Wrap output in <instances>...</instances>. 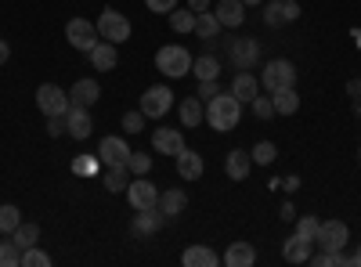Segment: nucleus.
I'll use <instances>...</instances> for the list:
<instances>
[{
  "label": "nucleus",
  "instance_id": "obj_17",
  "mask_svg": "<svg viewBox=\"0 0 361 267\" xmlns=\"http://www.w3.org/2000/svg\"><path fill=\"white\" fill-rule=\"evenodd\" d=\"M98 98H102V87H98V80H90V76H83V80H76L69 87V101L80 105V108H90Z\"/></svg>",
  "mask_w": 361,
  "mask_h": 267
},
{
  "label": "nucleus",
  "instance_id": "obj_43",
  "mask_svg": "<svg viewBox=\"0 0 361 267\" xmlns=\"http://www.w3.org/2000/svg\"><path fill=\"white\" fill-rule=\"evenodd\" d=\"M145 8L152 11V15H170L177 8V0H145Z\"/></svg>",
  "mask_w": 361,
  "mask_h": 267
},
{
  "label": "nucleus",
  "instance_id": "obj_1",
  "mask_svg": "<svg viewBox=\"0 0 361 267\" xmlns=\"http://www.w3.org/2000/svg\"><path fill=\"white\" fill-rule=\"evenodd\" d=\"M206 123L214 127L217 134H228L243 123V101H238L231 91H221L217 98L206 101Z\"/></svg>",
  "mask_w": 361,
  "mask_h": 267
},
{
  "label": "nucleus",
  "instance_id": "obj_8",
  "mask_svg": "<svg viewBox=\"0 0 361 267\" xmlns=\"http://www.w3.org/2000/svg\"><path fill=\"white\" fill-rule=\"evenodd\" d=\"M69 94L62 91V87H54V83H40L37 87V108L44 116H66L69 112Z\"/></svg>",
  "mask_w": 361,
  "mask_h": 267
},
{
  "label": "nucleus",
  "instance_id": "obj_3",
  "mask_svg": "<svg viewBox=\"0 0 361 267\" xmlns=\"http://www.w3.org/2000/svg\"><path fill=\"white\" fill-rule=\"evenodd\" d=\"M260 87L267 94L282 91V87H296V66L289 58H271L267 66H260Z\"/></svg>",
  "mask_w": 361,
  "mask_h": 267
},
{
  "label": "nucleus",
  "instance_id": "obj_49",
  "mask_svg": "<svg viewBox=\"0 0 361 267\" xmlns=\"http://www.w3.org/2000/svg\"><path fill=\"white\" fill-rule=\"evenodd\" d=\"M296 213H293V202H282V221H293Z\"/></svg>",
  "mask_w": 361,
  "mask_h": 267
},
{
  "label": "nucleus",
  "instance_id": "obj_36",
  "mask_svg": "<svg viewBox=\"0 0 361 267\" xmlns=\"http://www.w3.org/2000/svg\"><path fill=\"white\" fill-rule=\"evenodd\" d=\"M22 263V249L8 239V242H0V267H18Z\"/></svg>",
  "mask_w": 361,
  "mask_h": 267
},
{
  "label": "nucleus",
  "instance_id": "obj_15",
  "mask_svg": "<svg viewBox=\"0 0 361 267\" xmlns=\"http://www.w3.org/2000/svg\"><path fill=\"white\" fill-rule=\"evenodd\" d=\"M163 224H166V217H163L159 210H134L130 235H137V239H148V235H156Z\"/></svg>",
  "mask_w": 361,
  "mask_h": 267
},
{
  "label": "nucleus",
  "instance_id": "obj_42",
  "mask_svg": "<svg viewBox=\"0 0 361 267\" xmlns=\"http://www.w3.org/2000/svg\"><path fill=\"white\" fill-rule=\"evenodd\" d=\"M202 101H209V98H217L221 94V80H199V91H195Z\"/></svg>",
  "mask_w": 361,
  "mask_h": 267
},
{
  "label": "nucleus",
  "instance_id": "obj_38",
  "mask_svg": "<svg viewBox=\"0 0 361 267\" xmlns=\"http://www.w3.org/2000/svg\"><path fill=\"white\" fill-rule=\"evenodd\" d=\"M22 267H51V256H47L40 246H33V249L22 253Z\"/></svg>",
  "mask_w": 361,
  "mask_h": 267
},
{
  "label": "nucleus",
  "instance_id": "obj_34",
  "mask_svg": "<svg viewBox=\"0 0 361 267\" xmlns=\"http://www.w3.org/2000/svg\"><path fill=\"white\" fill-rule=\"evenodd\" d=\"M73 173L76 177H98L102 173V156H76L73 159Z\"/></svg>",
  "mask_w": 361,
  "mask_h": 267
},
{
  "label": "nucleus",
  "instance_id": "obj_44",
  "mask_svg": "<svg viewBox=\"0 0 361 267\" xmlns=\"http://www.w3.org/2000/svg\"><path fill=\"white\" fill-rule=\"evenodd\" d=\"M62 130H66V116H47V134L58 137Z\"/></svg>",
  "mask_w": 361,
  "mask_h": 267
},
{
  "label": "nucleus",
  "instance_id": "obj_6",
  "mask_svg": "<svg viewBox=\"0 0 361 267\" xmlns=\"http://www.w3.org/2000/svg\"><path fill=\"white\" fill-rule=\"evenodd\" d=\"M347 242H350V228H347L343 221H322V224H318V235H314V246H318V249L340 253Z\"/></svg>",
  "mask_w": 361,
  "mask_h": 267
},
{
  "label": "nucleus",
  "instance_id": "obj_23",
  "mask_svg": "<svg viewBox=\"0 0 361 267\" xmlns=\"http://www.w3.org/2000/svg\"><path fill=\"white\" fill-rule=\"evenodd\" d=\"M180 130H185V127H202L206 123V101L195 94V98H185V101H180Z\"/></svg>",
  "mask_w": 361,
  "mask_h": 267
},
{
  "label": "nucleus",
  "instance_id": "obj_20",
  "mask_svg": "<svg viewBox=\"0 0 361 267\" xmlns=\"http://www.w3.org/2000/svg\"><path fill=\"white\" fill-rule=\"evenodd\" d=\"M231 94L243 101V105H250V101L260 94V76H253V73H246V69H238L235 80H231Z\"/></svg>",
  "mask_w": 361,
  "mask_h": 267
},
{
  "label": "nucleus",
  "instance_id": "obj_37",
  "mask_svg": "<svg viewBox=\"0 0 361 267\" xmlns=\"http://www.w3.org/2000/svg\"><path fill=\"white\" fill-rule=\"evenodd\" d=\"M127 170H130V173H137V177H145L148 170H152V156H145V152H130V156H127Z\"/></svg>",
  "mask_w": 361,
  "mask_h": 267
},
{
  "label": "nucleus",
  "instance_id": "obj_24",
  "mask_svg": "<svg viewBox=\"0 0 361 267\" xmlns=\"http://www.w3.org/2000/svg\"><path fill=\"white\" fill-rule=\"evenodd\" d=\"M116 62H119L116 44H109V40H98L94 47H90V66H94L98 73H112V69H116Z\"/></svg>",
  "mask_w": 361,
  "mask_h": 267
},
{
  "label": "nucleus",
  "instance_id": "obj_16",
  "mask_svg": "<svg viewBox=\"0 0 361 267\" xmlns=\"http://www.w3.org/2000/svg\"><path fill=\"white\" fill-rule=\"evenodd\" d=\"M173 159H177V173H180V181H199L202 170H206V166H202V156L195 152V148H188V144L180 148V152H177Z\"/></svg>",
  "mask_w": 361,
  "mask_h": 267
},
{
  "label": "nucleus",
  "instance_id": "obj_5",
  "mask_svg": "<svg viewBox=\"0 0 361 267\" xmlns=\"http://www.w3.org/2000/svg\"><path fill=\"white\" fill-rule=\"evenodd\" d=\"M141 112H145V120H163V116L173 108V91L166 83H159V87H148V91L141 94V105H137Z\"/></svg>",
  "mask_w": 361,
  "mask_h": 267
},
{
  "label": "nucleus",
  "instance_id": "obj_13",
  "mask_svg": "<svg viewBox=\"0 0 361 267\" xmlns=\"http://www.w3.org/2000/svg\"><path fill=\"white\" fill-rule=\"evenodd\" d=\"M90 130H94V120H90V108H80V105H69L66 112V134L73 141H87Z\"/></svg>",
  "mask_w": 361,
  "mask_h": 267
},
{
  "label": "nucleus",
  "instance_id": "obj_11",
  "mask_svg": "<svg viewBox=\"0 0 361 267\" xmlns=\"http://www.w3.org/2000/svg\"><path fill=\"white\" fill-rule=\"evenodd\" d=\"M231 62H235V69H257L260 66V40H253V37H243V40H235L231 44Z\"/></svg>",
  "mask_w": 361,
  "mask_h": 267
},
{
  "label": "nucleus",
  "instance_id": "obj_30",
  "mask_svg": "<svg viewBox=\"0 0 361 267\" xmlns=\"http://www.w3.org/2000/svg\"><path fill=\"white\" fill-rule=\"evenodd\" d=\"M166 18H170V29H173V33H195V11H192V8H180V11L173 8Z\"/></svg>",
  "mask_w": 361,
  "mask_h": 267
},
{
  "label": "nucleus",
  "instance_id": "obj_32",
  "mask_svg": "<svg viewBox=\"0 0 361 267\" xmlns=\"http://www.w3.org/2000/svg\"><path fill=\"white\" fill-rule=\"evenodd\" d=\"M127 173H130L127 166H109V170H105V188H109L112 195H123L127 185H130V181H127Z\"/></svg>",
  "mask_w": 361,
  "mask_h": 267
},
{
  "label": "nucleus",
  "instance_id": "obj_28",
  "mask_svg": "<svg viewBox=\"0 0 361 267\" xmlns=\"http://www.w3.org/2000/svg\"><path fill=\"white\" fill-rule=\"evenodd\" d=\"M221 29H224V25L217 22V15H214V11L195 15V37H199V40H206V44H209V40H217Z\"/></svg>",
  "mask_w": 361,
  "mask_h": 267
},
{
  "label": "nucleus",
  "instance_id": "obj_51",
  "mask_svg": "<svg viewBox=\"0 0 361 267\" xmlns=\"http://www.w3.org/2000/svg\"><path fill=\"white\" fill-rule=\"evenodd\" d=\"M243 4H246V8H257V4H264V0H243Z\"/></svg>",
  "mask_w": 361,
  "mask_h": 267
},
{
  "label": "nucleus",
  "instance_id": "obj_39",
  "mask_svg": "<svg viewBox=\"0 0 361 267\" xmlns=\"http://www.w3.org/2000/svg\"><path fill=\"white\" fill-rule=\"evenodd\" d=\"M250 105H253V116H257V120H271V116H279V112H275V101H271V98H260V94H257Z\"/></svg>",
  "mask_w": 361,
  "mask_h": 267
},
{
  "label": "nucleus",
  "instance_id": "obj_25",
  "mask_svg": "<svg viewBox=\"0 0 361 267\" xmlns=\"http://www.w3.org/2000/svg\"><path fill=\"white\" fill-rule=\"evenodd\" d=\"M180 263H185V267H217L221 256L209 246H188L185 253H180Z\"/></svg>",
  "mask_w": 361,
  "mask_h": 267
},
{
  "label": "nucleus",
  "instance_id": "obj_18",
  "mask_svg": "<svg viewBox=\"0 0 361 267\" xmlns=\"http://www.w3.org/2000/svg\"><path fill=\"white\" fill-rule=\"evenodd\" d=\"M185 206H188L185 188H166V192H159V206H156V210H159L166 221H177L180 213H185Z\"/></svg>",
  "mask_w": 361,
  "mask_h": 267
},
{
  "label": "nucleus",
  "instance_id": "obj_9",
  "mask_svg": "<svg viewBox=\"0 0 361 267\" xmlns=\"http://www.w3.org/2000/svg\"><path fill=\"white\" fill-rule=\"evenodd\" d=\"M127 202H130V210H156L159 206V188L148 181V173L127 185Z\"/></svg>",
  "mask_w": 361,
  "mask_h": 267
},
{
  "label": "nucleus",
  "instance_id": "obj_41",
  "mask_svg": "<svg viewBox=\"0 0 361 267\" xmlns=\"http://www.w3.org/2000/svg\"><path fill=\"white\" fill-rule=\"evenodd\" d=\"M318 224H322L318 217H300V221H296V235H304V239H311V242H314Z\"/></svg>",
  "mask_w": 361,
  "mask_h": 267
},
{
  "label": "nucleus",
  "instance_id": "obj_22",
  "mask_svg": "<svg viewBox=\"0 0 361 267\" xmlns=\"http://www.w3.org/2000/svg\"><path fill=\"white\" fill-rule=\"evenodd\" d=\"M253 170V156L243 152V148H231V152L224 156V173L231 177V181H246Z\"/></svg>",
  "mask_w": 361,
  "mask_h": 267
},
{
  "label": "nucleus",
  "instance_id": "obj_10",
  "mask_svg": "<svg viewBox=\"0 0 361 267\" xmlns=\"http://www.w3.org/2000/svg\"><path fill=\"white\" fill-rule=\"evenodd\" d=\"M296 18H300V0H271L267 11H264L267 29H282V25H289Z\"/></svg>",
  "mask_w": 361,
  "mask_h": 267
},
{
  "label": "nucleus",
  "instance_id": "obj_19",
  "mask_svg": "<svg viewBox=\"0 0 361 267\" xmlns=\"http://www.w3.org/2000/svg\"><path fill=\"white\" fill-rule=\"evenodd\" d=\"M214 15H217V22L224 29H238V25L246 22V4H243V0H217Z\"/></svg>",
  "mask_w": 361,
  "mask_h": 267
},
{
  "label": "nucleus",
  "instance_id": "obj_46",
  "mask_svg": "<svg viewBox=\"0 0 361 267\" xmlns=\"http://www.w3.org/2000/svg\"><path fill=\"white\" fill-rule=\"evenodd\" d=\"M8 58H11V44H8V40H0V66H4Z\"/></svg>",
  "mask_w": 361,
  "mask_h": 267
},
{
  "label": "nucleus",
  "instance_id": "obj_12",
  "mask_svg": "<svg viewBox=\"0 0 361 267\" xmlns=\"http://www.w3.org/2000/svg\"><path fill=\"white\" fill-rule=\"evenodd\" d=\"M98 156H102L105 166H127L130 144L119 137V134H109V137H102V144H98Z\"/></svg>",
  "mask_w": 361,
  "mask_h": 267
},
{
  "label": "nucleus",
  "instance_id": "obj_29",
  "mask_svg": "<svg viewBox=\"0 0 361 267\" xmlns=\"http://www.w3.org/2000/svg\"><path fill=\"white\" fill-rule=\"evenodd\" d=\"M271 101H275V112L279 116H293L300 108V94H296V87H282V91L271 94Z\"/></svg>",
  "mask_w": 361,
  "mask_h": 267
},
{
  "label": "nucleus",
  "instance_id": "obj_45",
  "mask_svg": "<svg viewBox=\"0 0 361 267\" xmlns=\"http://www.w3.org/2000/svg\"><path fill=\"white\" fill-rule=\"evenodd\" d=\"M188 8H192L195 15H202V11H209V0H188Z\"/></svg>",
  "mask_w": 361,
  "mask_h": 267
},
{
  "label": "nucleus",
  "instance_id": "obj_26",
  "mask_svg": "<svg viewBox=\"0 0 361 267\" xmlns=\"http://www.w3.org/2000/svg\"><path fill=\"white\" fill-rule=\"evenodd\" d=\"M224 263L228 267H253L257 263V249L250 242H231L228 253H224Z\"/></svg>",
  "mask_w": 361,
  "mask_h": 267
},
{
  "label": "nucleus",
  "instance_id": "obj_33",
  "mask_svg": "<svg viewBox=\"0 0 361 267\" xmlns=\"http://www.w3.org/2000/svg\"><path fill=\"white\" fill-rule=\"evenodd\" d=\"M253 166H271L279 159V144L275 141H260V144H253Z\"/></svg>",
  "mask_w": 361,
  "mask_h": 267
},
{
  "label": "nucleus",
  "instance_id": "obj_31",
  "mask_svg": "<svg viewBox=\"0 0 361 267\" xmlns=\"http://www.w3.org/2000/svg\"><path fill=\"white\" fill-rule=\"evenodd\" d=\"M192 73L199 80H221V62H217L214 54H202V58H195V62H192Z\"/></svg>",
  "mask_w": 361,
  "mask_h": 267
},
{
  "label": "nucleus",
  "instance_id": "obj_35",
  "mask_svg": "<svg viewBox=\"0 0 361 267\" xmlns=\"http://www.w3.org/2000/svg\"><path fill=\"white\" fill-rule=\"evenodd\" d=\"M18 224H22V210H18L15 202H4V206H0V231L11 235Z\"/></svg>",
  "mask_w": 361,
  "mask_h": 267
},
{
  "label": "nucleus",
  "instance_id": "obj_7",
  "mask_svg": "<svg viewBox=\"0 0 361 267\" xmlns=\"http://www.w3.org/2000/svg\"><path fill=\"white\" fill-rule=\"evenodd\" d=\"M66 40H69L76 51L90 54V47H94L102 37H98V25L90 22V18H69V22H66Z\"/></svg>",
  "mask_w": 361,
  "mask_h": 267
},
{
  "label": "nucleus",
  "instance_id": "obj_53",
  "mask_svg": "<svg viewBox=\"0 0 361 267\" xmlns=\"http://www.w3.org/2000/svg\"><path fill=\"white\" fill-rule=\"evenodd\" d=\"M357 159H361V148H357Z\"/></svg>",
  "mask_w": 361,
  "mask_h": 267
},
{
  "label": "nucleus",
  "instance_id": "obj_50",
  "mask_svg": "<svg viewBox=\"0 0 361 267\" xmlns=\"http://www.w3.org/2000/svg\"><path fill=\"white\" fill-rule=\"evenodd\" d=\"M354 116H361V94L354 98Z\"/></svg>",
  "mask_w": 361,
  "mask_h": 267
},
{
  "label": "nucleus",
  "instance_id": "obj_40",
  "mask_svg": "<svg viewBox=\"0 0 361 267\" xmlns=\"http://www.w3.org/2000/svg\"><path fill=\"white\" fill-rule=\"evenodd\" d=\"M145 130V112L137 108V112H127L123 116V134H141Z\"/></svg>",
  "mask_w": 361,
  "mask_h": 267
},
{
  "label": "nucleus",
  "instance_id": "obj_21",
  "mask_svg": "<svg viewBox=\"0 0 361 267\" xmlns=\"http://www.w3.org/2000/svg\"><path fill=\"white\" fill-rule=\"evenodd\" d=\"M311 253H314V242L311 239H304V235H289L286 239V246H282V256H286V263H307L311 260Z\"/></svg>",
  "mask_w": 361,
  "mask_h": 267
},
{
  "label": "nucleus",
  "instance_id": "obj_2",
  "mask_svg": "<svg viewBox=\"0 0 361 267\" xmlns=\"http://www.w3.org/2000/svg\"><path fill=\"white\" fill-rule=\"evenodd\" d=\"M192 62H195V58L188 54V47H180V44H166V47L156 51V69H159L166 80L188 76V73H192Z\"/></svg>",
  "mask_w": 361,
  "mask_h": 267
},
{
  "label": "nucleus",
  "instance_id": "obj_48",
  "mask_svg": "<svg viewBox=\"0 0 361 267\" xmlns=\"http://www.w3.org/2000/svg\"><path fill=\"white\" fill-rule=\"evenodd\" d=\"M347 94H350V98L361 94V80H347Z\"/></svg>",
  "mask_w": 361,
  "mask_h": 267
},
{
  "label": "nucleus",
  "instance_id": "obj_4",
  "mask_svg": "<svg viewBox=\"0 0 361 267\" xmlns=\"http://www.w3.org/2000/svg\"><path fill=\"white\" fill-rule=\"evenodd\" d=\"M98 37L102 40H109V44H127L130 40V33H134V25H130V18L123 15V11H116V8H105L102 15H98Z\"/></svg>",
  "mask_w": 361,
  "mask_h": 267
},
{
  "label": "nucleus",
  "instance_id": "obj_27",
  "mask_svg": "<svg viewBox=\"0 0 361 267\" xmlns=\"http://www.w3.org/2000/svg\"><path fill=\"white\" fill-rule=\"evenodd\" d=\"M8 239H11V242H15L22 253H25V249H33V246L40 242V224H29V221H22V224L8 235Z\"/></svg>",
  "mask_w": 361,
  "mask_h": 267
},
{
  "label": "nucleus",
  "instance_id": "obj_52",
  "mask_svg": "<svg viewBox=\"0 0 361 267\" xmlns=\"http://www.w3.org/2000/svg\"><path fill=\"white\" fill-rule=\"evenodd\" d=\"M354 40H357V44H361V29H357V33H354Z\"/></svg>",
  "mask_w": 361,
  "mask_h": 267
},
{
  "label": "nucleus",
  "instance_id": "obj_14",
  "mask_svg": "<svg viewBox=\"0 0 361 267\" xmlns=\"http://www.w3.org/2000/svg\"><path fill=\"white\" fill-rule=\"evenodd\" d=\"M152 148L159 156H177L185 148V134H180V127H159L152 134Z\"/></svg>",
  "mask_w": 361,
  "mask_h": 267
},
{
  "label": "nucleus",
  "instance_id": "obj_47",
  "mask_svg": "<svg viewBox=\"0 0 361 267\" xmlns=\"http://www.w3.org/2000/svg\"><path fill=\"white\" fill-rule=\"evenodd\" d=\"M279 185H282L286 192H296V188H300V177H286V181H279Z\"/></svg>",
  "mask_w": 361,
  "mask_h": 267
}]
</instances>
